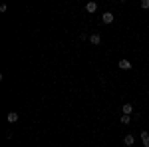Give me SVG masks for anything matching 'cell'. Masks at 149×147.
<instances>
[{
	"instance_id": "1",
	"label": "cell",
	"mask_w": 149,
	"mask_h": 147,
	"mask_svg": "<svg viewBox=\"0 0 149 147\" xmlns=\"http://www.w3.org/2000/svg\"><path fill=\"white\" fill-rule=\"evenodd\" d=\"M113 18H115V16L111 14V12H103V14H102V22L103 24H111V22H113Z\"/></svg>"
},
{
	"instance_id": "2",
	"label": "cell",
	"mask_w": 149,
	"mask_h": 147,
	"mask_svg": "<svg viewBox=\"0 0 149 147\" xmlns=\"http://www.w3.org/2000/svg\"><path fill=\"white\" fill-rule=\"evenodd\" d=\"M117 66H119V70H131V62L129 60H119Z\"/></svg>"
},
{
	"instance_id": "3",
	"label": "cell",
	"mask_w": 149,
	"mask_h": 147,
	"mask_svg": "<svg viewBox=\"0 0 149 147\" xmlns=\"http://www.w3.org/2000/svg\"><path fill=\"white\" fill-rule=\"evenodd\" d=\"M133 143H135V137L131 135V133H129V135H125V137H123V145H125V147H131V145H133Z\"/></svg>"
},
{
	"instance_id": "4",
	"label": "cell",
	"mask_w": 149,
	"mask_h": 147,
	"mask_svg": "<svg viewBox=\"0 0 149 147\" xmlns=\"http://www.w3.org/2000/svg\"><path fill=\"white\" fill-rule=\"evenodd\" d=\"M88 40H90V42H92L93 46L102 44V36H100V34H92V36H90V38H88Z\"/></svg>"
},
{
	"instance_id": "5",
	"label": "cell",
	"mask_w": 149,
	"mask_h": 147,
	"mask_svg": "<svg viewBox=\"0 0 149 147\" xmlns=\"http://www.w3.org/2000/svg\"><path fill=\"white\" fill-rule=\"evenodd\" d=\"M139 135H141V143H143V147H149V133L147 131H141Z\"/></svg>"
},
{
	"instance_id": "6",
	"label": "cell",
	"mask_w": 149,
	"mask_h": 147,
	"mask_svg": "<svg viewBox=\"0 0 149 147\" xmlns=\"http://www.w3.org/2000/svg\"><path fill=\"white\" fill-rule=\"evenodd\" d=\"M121 111L125 113V115H131V113H133V105H131V103H123Z\"/></svg>"
},
{
	"instance_id": "7",
	"label": "cell",
	"mask_w": 149,
	"mask_h": 147,
	"mask_svg": "<svg viewBox=\"0 0 149 147\" xmlns=\"http://www.w3.org/2000/svg\"><path fill=\"white\" fill-rule=\"evenodd\" d=\"M6 119H8L10 123H16V121H18V113H16V111H10L8 115H6Z\"/></svg>"
},
{
	"instance_id": "8",
	"label": "cell",
	"mask_w": 149,
	"mask_h": 147,
	"mask_svg": "<svg viewBox=\"0 0 149 147\" xmlns=\"http://www.w3.org/2000/svg\"><path fill=\"white\" fill-rule=\"evenodd\" d=\"M86 10L90 12V14H93V12L97 10V4H95V2H88V4H86Z\"/></svg>"
},
{
	"instance_id": "9",
	"label": "cell",
	"mask_w": 149,
	"mask_h": 147,
	"mask_svg": "<svg viewBox=\"0 0 149 147\" xmlns=\"http://www.w3.org/2000/svg\"><path fill=\"white\" fill-rule=\"evenodd\" d=\"M121 123H123V125H129V123H131V115H125V113H121Z\"/></svg>"
},
{
	"instance_id": "10",
	"label": "cell",
	"mask_w": 149,
	"mask_h": 147,
	"mask_svg": "<svg viewBox=\"0 0 149 147\" xmlns=\"http://www.w3.org/2000/svg\"><path fill=\"white\" fill-rule=\"evenodd\" d=\"M141 8L147 10V8H149V0H141Z\"/></svg>"
}]
</instances>
